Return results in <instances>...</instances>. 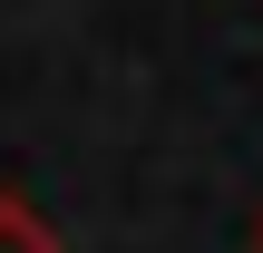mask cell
Listing matches in <instances>:
<instances>
[{"label":"cell","mask_w":263,"mask_h":253,"mask_svg":"<svg viewBox=\"0 0 263 253\" xmlns=\"http://www.w3.org/2000/svg\"><path fill=\"white\" fill-rule=\"evenodd\" d=\"M0 253H59L49 215H39L29 195H10V185H0Z\"/></svg>","instance_id":"obj_1"}]
</instances>
